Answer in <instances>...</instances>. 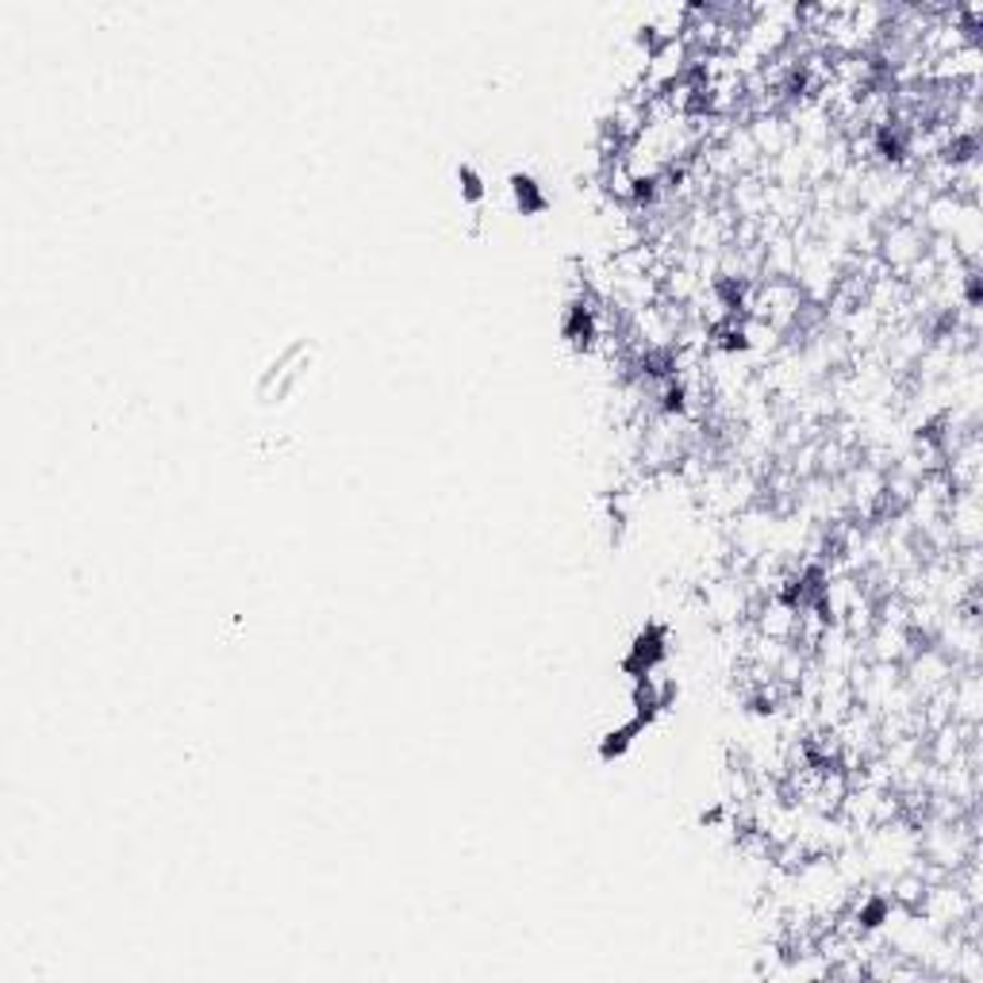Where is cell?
<instances>
[{"instance_id": "cell-2", "label": "cell", "mask_w": 983, "mask_h": 983, "mask_svg": "<svg viewBox=\"0 0 983 983\" xmlns=\"http://www.w3.org/2000/svg\"><path fill=\"white\" fill-rule=\"evenodd\" d=\"M512 188H515V201H519L523 212L542 208V193H538V185L530 178H512Z\"/></svg>"}, {"instance_id": "cell-1", "label": "cell", "mask_w": 983, "mask_h": 983, "mask_svg": "<svg viewBox=\"0 0 983 983\" xmlns=\"http://www.w3.org/2000/svg\"><path fill=\"white\" fill-rule=\"evenodd\" d=\"M311 357H316L311 342H293V346L281 350L270 362V369L258 377V403L262 408H281V403L293 400L300 392L304 377L311 373Z\"/></svg>"}]
</instances>
